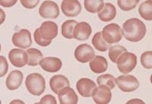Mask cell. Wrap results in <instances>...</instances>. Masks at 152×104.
I'll return each mask as SVG.
<instances>
[{"label": "cell", "instance_id": "cell-1", "mask_svg": "<svg viewBox=\"0 0 152 104\" xmlns=\"http://www.w3.org/2000/svg\"><path fill=\"white\" fill-rule=\"evenodd\" d=\"M147 28L143 21L134 17L126 20L123 24V33L130 42H138L145 37Z\"/></svg>", "mask_w": 152, "mask_h": 104}, {"label": "cell", "instance_id": "cell-2", "mask_svg": "<svg viewBox=\"0 0 152 104\" xmlns=\"http://www.w3.org/2000/svg\"><path fill=\"white\" fill-rule=\"evenodd\" d=\"M25 85L28 92L32 95L40 96L45 91V79L38 73H32L28 75L25 80Z\"/></svg>", "mask_w": 152, "mask_h": 104}, {"label": "cell", "instance_id": "cell-3", "mask_svg": "<svg viewBox=\"0 0 152 104\" xmlns=\"http://www.w3.org/2000/svg\"><path fill=\"white\" fill-rule=\"evenodd\" d=\"M102 36L106 43L108 44H118L122 40L123 36V30L119 24L116 23H111L107 24L103 29Z\"/></svg>", "mask_w": 152, "mask_h": 104}, {"label": "cell", "instance_id": "cell-4", "mask_svg": "<svg viewBox=\"0 0 152 104\" xmlns=\"http://www.w3.org/2000/svg\"><path fill=\"white\" fill-rule=\"evenodd\" d=\"M117 68L123 74L131 72L137 65V56L132 52H126L117 60Z\"/></svg>", "mask_w": 152, "mask_h": 104}, {"label": "cell", "instance_id": "cell-5", "mask_svg": "<svg viewBox=\"0 0 152 104\" xmlns=\"http://www.w3.org/2000/svg\"><path fill=\"white\" fill-rule=\"evenodd\" d=\"M115 82L117 84L118 87L123 92L126 93L133 92L140 86L138 79L131 75H120L115 79Z\"/></svg>", "mask_w": 152, "mask_h": 104}, {"label": "cell", "instance_id": "cell-6", "mask_svg": "<svg viewBox=\"0 0 152 104\" xmlns=\"http://www.w3.org/2000/svg\"><path fill=\"white\" fill-rule=\"evenodd\" d=\"M38 31L43 40L52 43V40L58 35V25L53 21H45L38 28Z\"/></svg>", "mask_w": 152, "mask_h": 104}, {"label": "cell", "instance_id": "cell-7", "mask_svg": "<svg viewBox=\"0 0 152 104\" xmlns=\"http://www.w3.org/2000/svg\"><path fill=\"white\" fill-rule=\"evenodd\" d=\"M12 44L21 49H28L32 44L31 33L28 29H21L13 34Z\"/></svg>", "mask_w": 152, "mask_h": 104}, {"label": "cell", "instance_id": "cell-8", "mask_svg": "<svg viewBox=\"0 0 152 104\" xmlns=\"http://www.w3.org/2000/svg\"><path fill=\"white\" fill-rule=\"evenodd\" d=\"M39 14L43 18L56 19L59 15V5L53 1H44L39 9Z\"/></svg>", "mask_w": 152, "mask_h": 104}, {"label": "cell", "instance_id": "cell-9", "mask_svg": "<svg viewBox=\"0 0 152 104\" xmlns=\"http://www.w3.org/2000/svg\"><path fill=\"white\" fill-rule=\"evenodd\" d=\"M94 49L88 44H81L76 47L75 50V57L76 60L81 63H86L91 62L94 58Z\"/></svg>", "mask_w": 152, "mask_h": 104}, {"label": "cell", "instance_id": "cell-10", "mask_svg": "<svg viewBox=\"0 0 152 104\" xmlns=\"http://www.w3.org/2000/svg\"><path fill=\"white\" fill-rule=\"evenodd\" d=\"M9 59L12 65L17 68H22L27 65L28 60V54L23 49H12L9 53Z\"/></svg>", "mask_w": 152, "mask_h": 104}, {"label": "cell", "instance_id": "cell-11", "mask_svg": "<svg viewBox=\"0 0 152 104\" xmlns=\"http://www.w3.org/2000/svg\"><path fill=\"white\" fill-rule=\"evenodd\" d=\"M96 87L97 85L95 82L89 78H81L76 83V88L79 94L86 98L91 97L92 93Z\"/></svg>", "mask_w": 152, "mask_h": 104}, {"label": "cell", "instance_id": "cell-12", "mask_svg": "<svg viewBox=\"0 0 152 104\" xmlns=\"http://www.w3.org/2000/svg\"><path fill=\"white\" fill-rule=\"evenodd\" d=\"M91 96L95 103L108 104L111 101L112 93L111 90L107 87L99 86L94 90Z\"/></svg>", "mask_w": 152, "mask_h": 104}, {"label": "cell", "instance_id": "cell-13", "mask_svg": "<svg viewBox=\"0 0 152 104\" xmlns=\"http://www.w3.org/2000/svg\"><path fill=\"white\" fill-rule=\"evenodd\" d=\"M61 9L67 17H76L81 13V5L76 0H64L61 4Z\"/></svg>", "mask_w": 152, "mask_h": 104}, {"label": "cell", "instance_id": "cell-14", "mask_svg": "<svg viewBox=\"0 0 152 104\" xmlns=\"http://www.w3.org/2000/svg\"><path fill=\"white\" fill-rule=\"evenodd\" d=\"M92 33L91 26L85 21H81L77 24L73 32V38L84 41L90 37Z\"/></svg>", "mask_w": 152, "mask_h": 104}, {"label": "cell", "instance_id": "cell-15", "mask_svg": "<svg viewBox=\"0 0 152 104\" xmlns=\"http://www.w3.org/2000/svg\"><path fill=\"white\" fill-rule=\"evenodd\" d=\"M42 69L47 72L55 73L59 71L62 66V63L60 59L56 57H46L40 61V64Z\"/></svg>", "mask_w": 152, "mask_h": 104}, {"label": "cell", "instance_id": "cell-16", "mask_svg": "<svg viewBox=\"0 0 152 104\" xmlns=\"http://www.w3.org/2000/svg\"><path fill=\"white\" fill-rule=\"evenodd\" d=\"M23 78H24V75L21 71L14 70L11 71L5 81L6 87L10 90H17L21 85Z\"/></svg>", "mask_w": 152, "mask_h": 104}, {"label": "cell", "instance_id": "cell-17", "mask_svg": "<svg viewBox=\"0 0 152 104\" xmlns=\"http://www.w3.org/2000/svg\"><path fill=\"white\" fill-rule=\"evenodd\" d=\"M50 86L51 90L56 94H59L61 90L65 87L70 86L69 81L66 76L61 75H54L50 81Z\"/></svg>", "mask_w": 152, "mask_h": 104}, {"label": "cell", "instance_id": "cell-18", "mask_svg": "<svg viewBox=\"0 0 152 104\" xmlns=\"http://www.w3.org/2000/svg\"><path fill=\"white\" fill-rule=\"evenodd\" d=\"M60 104H78V97L70 87H65L58 94Z\"/></svg>", "mask_w": 152, "mask_h": 104}, {"label": "cell", "instance_id": "cell-19", "mask_svg": "<svg viewBox=\"0 0 152 104\" xmlns=\"http://www.w3.org/2000/svg\"><path fill=\"white\" fill-rule=\"evenodd\" d=\"M90 68L95 74L105 72L108 68V63L106 58L101 56H95L89 63Z\"/></svg>", "mask_w": 152, "mask_h": 104}, {"label": "cell", "instance_id": "cell-20", "mask_svg": "<svg viewBox=\"0 0 152 104\" xmlns=\"http://www.w3.org/2000/svg\"><path fill=\"white\" fill-rule=\"evenodd\" d=\"M116 16V9L112 3H104V7L98 14V17L102 21H110L113 20Z\"/></svg>", "mask_w": 152, "mask_h": 104}, {"label": "cell", "instance_id": "cell-21", "mask_svg": "<svg viewBox=\"0 0 152 104\" xmlns=\"http://www.w3.org/2000/svg\"><path fill=\"white\" fill-rule=\"evenodd\" d=\"M26 52L28 57L27 65L29 66H37L43 59V53L37 49L31 48L28 49Z\"/></svg>", "mask_w": 152, "mask_h": 104}, {"label": "cell", "instance_id": "cell-22", "mask_svg": "<svg viewBox=\"0 0 152 104\" xmlns=\"http://www.w3.org/2000/svg\"><path fill=\"white\" fill-rule=\"evenodd\" d=\"M92 44L96 49L100 52H106L110 49V44L106 43L104 40L101 32H97L95 33L92 38Z\"/></svg>", "mask_w": 152, "mask_h": 104}, {"label": "cell", "instance_id": "cell-23", "mask_svg": "<svg viewBox=\"0 0 152 104\" xmlns=\"http://www.w3.org/2000/svg\"><path fill=\"white\" fill-rule=\"evenodd\" d=\"M138 12L141 17L147 21L152 20V1L148 0L143 2L138 7Z\"/></svg>", "mask_w": 152, "mask_h": 104}, {"label": "cell", "instance_id": "cell-24", "mask_svg": "<svg viewBox=\"0 0 152 104\" xmlns=\"http://www.w3.org/2000/svg\"><path fill=\"white\" fill-rule=\"evenodd\" d=\"M84 5L88 12L98 13L104 7V2L103 0H85Z\"/></svg>", "mask_w": 152, "mask_h": 104}, {"label": "cell", "instance_id": "cell-25", "mask_svg": "<svg viewBox=\"0 0 152 104\" xmlns=\"http://www.w3.org/2000/svg\"><path fill=\"white\" fill-rule=\"evenodd\" d=\"M78 22L75 20H68L62 24V35L66 39L73 38V32Z\"/></svg>", "mask_w": 152, "mask_h": 104}, {"label": "cell", "instance_id": "cell-26", "mask_svg": "<svg viewBox=\"0 0 152 104\" xmlns=\"http://www.w3.org/2000/svg\"><path fill=\"white\" fill-rule=\"evenodd\" d=\"M115 79L116 78L113 75H110V74H106V75H100L97 78V81L99 86H104L111 90L116 86Z\"/></svg>", "mask_w": 152, "mask_h": 104}, {"label": "cell", "instance_id": "cell-27", "mask_svg": "<svg viewBox=\"0 0 152 104\" xmlns=\"http://www.w3.org/2000/svg\"><path fill=\"white\" fill-rule=\"evenodd\" d=\"M127 52L126 49L124 47L120 45H115L110 47L109 49V57L110 59L113 63H117V60L121 55L124 52Z\"/></svg>", "mask_w": 152, "mask_h": 104}, {"label": "cell", "instance_id": "cell-28", "mask_svg": "<svg viewBox=\"0 0 152 104\" xmlns=\"http://www.w3.org/2000/svg\"><path fill=\"white\" fill-rule=\"evenodd\" d=\"M138 0H119L117 4L120 9L125 12H129L135 9L138 4Z\"/></svg>", "mask_w": 152, "mask_h": 104}, {"label": "cell", "instance_id": "cell-29", "mask_svg": "<svg viewBox=\"0 0 152 104\" xmlns=\"http://www.w3.org/2000/svg\"><path fill=\"white\" fill-rule=\"evenodd\" d=\"M141 63L145 68L151 69L152 68V52L146 51L141 56Z\"/></svg>", "mask_w": 152, "mask_h": 104}, {"label": "cell", "instance_id": "cell-30", "mask_svg": "<svg viewBox=\"0 0 152 104\" xmlns=\"http://www.w3.org/2000/svg\"><path fill=\"white\" fill-rule=\"evenodd\" d=\"M9 70V64L4 56H0V78L5 76Z\"/></svg>", "mask_w": 152, "mask_h": 104}, {"label": "cell", "instance_id": "cell-31", "mask_svg": "<svg viewBox=\"0 0 152 104\" xmlns=\"http://www.w3.org/2000/svg\"><path fill=\"white\" fill-rule=\"evenodd\" d=\"M34 37L35 42H36L38 45L40 46V47H47V46L51 44V43L45 41V40H43L41 36H40V33H39V31H38V28H37V29L35 30L34 33Z\"/></svg>", "mask_w": 152, "mask_h": 104}, {"label": "cell", "instance_id": "cell-32", "mask_svg": "<svg viewBox=\"0 0 152 104\" xmlns=\"http://www.w3.org/2000/svg\"><path fill=\"white\" fill-rule=\"evenodd\" d=\"M39 104H57V102L54 96L47 94L42 97Z\"/></svg>", "mask_w": 152, "mask_h": 104}, {"label": "cell", "instance_id": "cell-33", "mask_svg": "<svg viewBox=\"0 0 152 104\" xmlns=\"http://www.w3.org/2000/svg\"><path fill=\"white\" fill-rule=\"evenodd\" d=\"M40 1L39 0H33V1H29V0H21V5L26 9H34L37 5L39 4Z\"/></svg>", "mask_w": 152, "mask_h": 104}, {"label": "cell", "instance_id": "cell-34", "mask_svg": "<svg viewBox=\"0 0 152 104\" xmlns=\"http://www.w3.org/2000/svg\"><path fill=\"white\" fill-rule=\"evenodd\" d=\"M17 0H0V5L3 7L9 8L15 5Z\"/></svg>", "mask_w": 152, "mask_h": 104}, {"label": "cell", "instance_id": "cell-35", "mask_svg": "<svg viewBox=\"0 0 152 104\" xmlns=\"http://www.w3.org/2000/svg\"><path fill=\"white\" fill-rule=\"evenodd\" d=\"M126 104H145V103L140 99H132L129 100Z\"/></svg>", "mask_w": 152, "mask_h": 104}, {"label": "cell", "instance_id": "cell-36", "mask_svg": "<svg viewBox=\"0 0 152 104\" xmlns=\"http://www.w3.org/2000/svg\"><path fill=\"white\" fill-rule=\"evenodd\" d=\"M5 20V13L2 9H0V25L3 24Z\"/></svg>", "mask_w": 152, "mask_h": 104}, {"label": "cell", "instance_id": "cell-37", "mask_svg": "<svg viewBox=\"0 0 152 104\" xmlns=\"http://www.w3.org/2000/svg\"><path fill=\"white\" fill-rule=\"evenodd\" d=\"M9 104H25V103H24V101L21 100H12Z\"/></svg>", "mask_w": 152, "mask_h": 104}, {"label": "cell", "instance_id": "cell-38", "mask_svg": "<svg viewBox=\"0 0 152 104\" xmlns=\"http://www.w3.org/2000/svg\"><path fill=\"white\" fill-rule=\"evenodd\" d=\"M2 50V46H1V44H0V52Z\"/></svg>", "mask_w": 152, "mask_h": 104}, {"label": "cell", "instance_id": "cell-39", "mask_svg": "<svg viewBox=\"0 0 152 104\" xmlns=\"http://www.w3.org/2000/svg\"><path fill=\"white\" fill-rule=\"evenodd\" d=\"M34 104H39V103H34Z\"/></svg>", "mask_w": 152, "mask_h": 104}, {"label": "cell", "instance_id": "cell-40", "mask_svg": "<svg viewBox=\"0 0 152 104\" xmlns=\"http://www.w3.org/2000/svg\"><path fill=\"white\" fill-rule=\"evenodd\" d=\"M0 104H2V101H1V100H0Z\"/></svg>", "mask_w": 152, "mask_h": 104}]
</instances>
